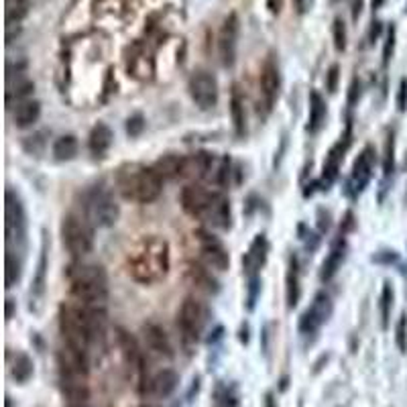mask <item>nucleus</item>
Wrapping results in <instances>:
<instances>
[{
  "label": "nucleus",
  "mask_w": 407,
  "mask_h": 407,
  "mask_svg": "<svg viewBox=\"0 0 407 407\" xmlns=\"http://www.w3.org/2000/svg\"><path fill=\"white\" fill-rule=\"evenodd\" d=\"M169 261V244L163 238L147 236L129 255V273L138 283L151 285L167 275Z\"/></svg>",
  "instance_id": "1"
},
{
  "label": "nucleus",
  "mask_w": 407,
  "mask_h": 407,
  "mask_svg": "<svg viewBox=\"0 0 407 407\" xmlns=\"http://www.w3.org/2000/svg\"><path fill=\"white\" fill-rule=\"evenodd\" d=\"M67 279H70V289L72 295L80 306L88 308H104L108 302V275L104 267L84 263V261H74L67 267Z\"/></svg>",
  "instance_id": "2"
},
{
  "label": "nucleus",
  "mask_w": 407,
  "mask_h": 407,
  "mask_svg": "<svg viewBox=\"0 0 407 407\" xmlns=\"http://www.w3.org/2000/svg\"><path fill=\"white\" fill-rule=\"evenodd\" d=\"M116 191L131 202L151 204L161 196L163 180L153 167L143 163H125L116 171Z\"/></svg>",
  "instance_id": "3"
},
{
  "label": "nucleus",
  "mask_w": 407,
  "mask_h": 407,
  "mask_svg": "<svg viewBox=\"0 0 407 407\" xmlns=\"http://www.w3.org/2000/svg\"><path fill=\"white\" fill-rule=\"evenodd\" d=\"M59 332L63 336V344L88 355V348L94 342V334L84 306L63 304L59 308Z\"/></svg>",
  "instance_id": "4"
},
{
  "label": "nucleus",
  "mask_w": 407,
  "mask_h": 407,
  "mask_svg": "<svg viewBox=\"0 0 407 407\" xmlns=\"http://www.w3.org/2000/svg\"><path fill=\"white\" fill-rule=\"evenodd\" d=\"M82 208L84 216L90 220L94 228L112 227L121 216V208L114 200V194L104 185H92L82 198Z\"/></svg>",
  "instance_id": "5"
},
{
  "label": "nucleus",
  "mask_w": 407,
  "mask_h": 407,
  "mask_svg": "<svg viewBox=\"0 0 407 407\" xmlns=\"http://www.w3.org/2000/svg\"><path fill=\"white\" fill-rule=\"evenodd\" d=\"M61 242L74 259L90 255L94 249V227L84 214H65L61 220Z\"/></svg>",
  "instance_id": "6"
},
{
  "label": "nucleus",
  "mask_w": 407,
  "mask_h": 407,
  "mask_svg": "<svg viewBox=\"0 0 407 407\" xmlns=\"http://www.w3.org/2000/svg\"><path fill=\"white\" fill-rule=\"evenodd\" d=\"M4 228H6V253H23L27 242V212L21 198L6 189L4 196Z\"/></svg>",
  "instance_id": "7"
},
{
  "label": "nucleus",
  "mask_w": 407,
  "mask_h": 407,
  "mask_svg": "<svg viewBox=\"0 0 407 407\" xmlns=\"http://www.w3.org/2000/svg\"><path fill=\"white\" fill-rule=\"evenodd\" d=\"M210 322V310L196 298H185L178 312V328L187 342H198Z\"/></svg>",
  "instance_id": "8"
},
{
  "label": "nucleus",
  "mask_w": 407,
  "mask_h": 407,
  "mask_svg": "<svg viewBox=\"0 0 407 407\" xmlns=\"http://www.w3.org/2000/svg\"><path fill=\"white\" fill-rule=\"evenodd\" d=\"M194 236H196L198 251H200V257L204 259L206 267L216 269V271H227L228 265H230V257H228V251L222 244V240L204 228L196 230Z\"/></svg>",
  "instance_id": "9"
},
{
  "label": "nucleus",
  "mask_w": 407,
  "mask_h": 407,
  "mask_svg": "<svg viewBox=\"0 0 407 407\" xmlns=\"http://www.w3.org/2000/svg\"><path fill=\"white\" fill-rule=\"evenodd\" d=\"M187 92L198 108L210 110L218 104V80L206 70H198L187 80Z\"/></svg>",
  "instance_id": "10"
},
{
  "label": "nucleus",
  "mask_w": 407,
  "mask_h": 407,
  "mask_svg": "<svg viewBox=\"0 0 407 407\" xmlns=\"http://www.w3.org/2000/svg\"><path fill=\"white\" fill-rule=\"evenodd\" d=\"M238 37H240V19L236 12H230L218 33V57L222 67H232L236 63Z\"/></svg>",
  "instance_id": "11"
},
{
  "label": "nucleus",
  "mask_w": 407,
  "mask_h": 407,
  "mask_svg": "<svg viewBox=\"0 0 407 407\" xmlns=\"http://www.w3.org/2000/svg\"><path fill=\"white\" fill-rule=\"evenodd\" d=\"M332 310H334V306H332L330 295L324 293V291L316 293L312 306L304 312V316L300 320V330L304 334H314V332H317L320 326L326 324L328 317L332 316Z\"/></svg>",
  "instance_id": "12"
},
{
  "label": "nucleus",
  "mask_w": 407,
  "mask_h": 407,
  "mask_svg": "<svg viewBox=\"0 0 407 407\" xmlns=\"http://www.w3.org/2000/svg\"><path fill=\"white\" fill-rule=\"evenodd\" d=\"M210 198H212V191L204 189L200 183H187L180 194L181 208L189 216L204 220L206 212H208V206H210Z\"/></svg>",
  "instance_id": "13"
},
{
  "label": "nucleus",
  "mask_w": 407,
  "mask_h": 407,
  "mask_svg": "<svg viewBox=\"0 0 407 407\" xmlns=\"http://www.w3.org/2000/svg\"><path fill=\"white\" fill-rule=\"evenodd\" d=\"M375 149L373 147H364L355 165H353V171H351V189L353 194H361L362 189L368 185V181L373 178V169H375Z\"/></svg>",
  "instance_id": "14"
},
{
  "label": "nucleus",
  "mask_w": 407,
  "mask_h": 407,
  "mask_svg": "<svg viewBox=\"0 0 407 407\" xmlns=\"http://www.w3.org/2000/svg\"><path fill=\"white\" fill-rule=\"evenodd\" d=\"M259 86H261V96H263L265 106L271 108L275 100L279 98V90H281V74H279V65L273 57H267L261 67Z\"/></svg>",
  "instance_id": "15"
},
{
  "label": "nucleus",
  "mask_w": 407,
  "mask_h": 407,
  "mask_svg": "<svg viewBox=\"0 0 407 407\" xmlns=\"http://www.w3.org/2000/svg\"><path fill=\"white\" fill-rule=\"evenodd\" d=\"M212 167H214V155L208 151H198V153L183 157V176L181 178L200 181L212 174Z\"/></svg>",
  "instance_id": "16"
},
{
  "label": "nucleus",
  "mask_w": 407,
  "mask_h": 407,
  "mask_svg": "<svg viewBox=\"0 0 407 407\" xmlns=\"http://www.w3.org/2000/svg\"><path fill=\"white\" fill-rule=\"evenodd\" d=\"M143 336H145V342L151 353H155L157 357H163V359H174V346L169 342V336L165 334V330L159 324H153V322L145 324Z\"/></svg>",
  "instance_id": "17"
},
{
  "label": "nucleus",
  "mask_w": 407,
  "mask_h": 407,
  "mask_svg": "<svg viewBox=\"0 0 407 407\" xmlns=\"http://www.w3.org/2000/svg\"><path fill=\"white\" fill-rule=\"evenodd\" d=\"M210 227L220 228V230H227L230 228V220H232V214H230V202L225 194L220 191H212V198H210V206H208V212H206V218H204Z\"/></svg>",
  "instance_id": "18"
},
{
  "label": "nucleus",
  "mask_w": 407,
  "mask_h": 407,
  "mask_svg": "<svg viewBox=\"0 0 407 407\" xmlns=\"http://www.w3.org/2000/svg\"><path fill=\"white\" fill-rule=\"evenodd\" d=\"M267 253H269V242H267L265 234H259L251 242V247H249V251H247V255L242 259L244 271H247L249 277H257V273L261 271V267L267 261Z\"/></svg>",
  "instance_id": "19"
},
{
  "label": "nucleus",
  "mask_w": 407,
  "mask_h": 407,
  "mask_svg": "<svg viewBox=\"0 0 407 407\" xmlns=\"http://www.w3.org/2000/svg\"><path fill=\"white\" fill-rule=\"evenodd\" d=\"M180 385V375L174 368H163L157 375L151 377V389L149 395H155L159 399H167L176 393Z\"/></svg>",
  "instance_id": "20"
},
{
  "label": "nucleus",
  "mask_w": 407,
  "mask_h": 407,
  "mask_svg": "<svg viewBox=\"0 0 407 407\" xmlns=\"http://www.w3.org/2000/svg\"><path fill=\"white\" fill-rule=\"evenodd\" d=\"M112 140H114V135H112L110 127L104 123H98L88 136V149L94 157H106V153L112 147Z\"/></svg>",
  "instance_id": "21"
},
{
  "label": "nucleus",
  "mask_w": 407,
  "mask_h": 407,
  "mask_svg": "<svg viewBox=\"0 0 407 407\" xmlns=\"http://www.w3.org/2000/svg\"><path fill=\"white\" fill-rule=\"evenodd\" d=\"M41 116V104L33 98L21 100L14 108V125L17 129H29L33 127Z\"/></svg>",
  "instance_id": "22"
},
{
  "label": "nucleus",
  "mask_w": 407,
  "mask_h": 407,
  "mask_svg": "<svg viewBox=\"0 0 407 407\" xmlns=\"http://www.w3.org/2000/svg\"><path fill=\"white\" fill-rule=\"evenodd\" d=\"M153 169L157 171V176L163 181H174L183 176V157L176 153H167L163 157H159L153 165Z\"/></svg>",
  "instance_id": "23"
},
{
  "label": "nucleus",
  "mask_w": 407,
  "mask_h": 407,
  "mask_svg": "<svg viewBox=\"0 0 407 407\" xmlns=\"http://www.w3.org/2000/svg\"><path fill=\"white\" fill-rule=\"evenodd\" d=\"M287 287H285V298H287V308H295L300 298H302V287H300V267H298V259L291 257L289 261V271L285 279Z\"/></svg>",
  "instance_id": "24"
},
{
  "label": "nucleus",
  "mask_w": 407,
  "mask_h": 407,
  "mask_svg": "<svg viewBox=\"0 0 407 407\" xmlns=\"http://www.w3.org/2000/svg\"><path fill=\"white\" fill-rule=\"evenodd\" d=\"M342 261H344V242H342V240H338V242L330 249V253H328L326 261L322 263L320 279H322V281H330V279L338 273L340 265H342Z\"/></svg>",
  "instance_id": "25"
},
{
  "label": "nucleus",
  "mask_w": 407,
  "mask_h": 407,
  "mask_svg": "<svg viewBox=\"0 0 407 407\" xmlns=\"http://www.w3.org/2000/svg\"><path fill=\"white\" fill-rule=\"evenodd\" d=\"M230 114H232V123L238 135L244 133L247 127V110H244V96L238 86H232V94H230Z\"/></svg>",
  "instance_id": "26"
},
{
  "label": "nucleus",
  "mask_w": 407,
  "mask_h": 407,
  "mask_svg": "<svg viewBox=\"0 0 407 407\" xmlns=\"http://www.w3.org/2000/svg\"><path fill=\"white\" fill-rule=\"evenodd\" d=\"M326 114H328V108H326V100L320 96V92L312 90L310 92V123H308V129L310 133H317L326 121Z\"/></svg>",
  "instance_id": "27"
},
{
  "label": "nucleus",
  "mask_w": 407,
  "mask_h": 407,
  "mask_svg": "<svg viewBox=\"0 0 407 407\" xmlns=\"http://www.w3.org/2000/svg\"><path fill=\"white\" fill-rule=\"evenodd\" d=\"M35 373V366H33V361L29 359V355L25 353H17L14 355V361L10 362V375L17 383H27Z\"/></svg>",
  "instance_id": "28"
},
{
  "label": "nucleus",
  "mask_w": 407,
  "mask_h": 407,
  "mask_svg": "<svg viewBox=\"0 0 407 407\" xmlns=\"http://www.w3.org/2000/svg\"><path fill=\"white\" fill-rule=\"evenodd\" d=\"M78 155V138L74 135H61L53 143V157L57 161H72Z\"/></svg>",
  "instance_id": "29"
},
{
  "label": "nucleus",
  "mask_w": 407,
  "mask_h": 407,
  "mask_svg": "<svg viewBox=\"0 0 407 407\" xmlns=\"http://www.w3.org/2000/svg\"><path fill=\"white\" fill-rule=\"evenodd\" d=\"M346 147H348V143L342 145V140H340V143H338L336 147H332V151L328 153V159H326V163H324V180L328 181V183L336 180V174H338V167H340V161H342V157H344Z\"/></svg>",
  "instance_id": "30"
},
{
  "label": "nucleus",
  "mask_w": 407,
  "mask_h": 407,
  "mask_svg": "<svg viewBox=\"0 0 407 407\" xmlns=\"http://www.w3.org/2000/svg\"><path fill=\"white\" fill-rule=\"evenodd\" d=\"M189 275L194 285H198V289L206 291V293H216L218 291V281L208 273L204 267H189Z\"/></svg>",
  "instance_id": "31"
},
{
  "label": "nucleus",
  "mask_w": 407,
  "mask_h": 407,
  "mask_svg": "<svg viewBox=\"0 0 407 407\" xmlns=\"http://www.w3.org/2000/svg\"><path fill=\"white\" fill-rule=\"evenodd\" d=\"M6 275H4V281H6V287H14L21 279V273H23V261L17 257V253H6Z\"/></svg>",
  "instance_id": "32"
},
{
  "label": "nucleus",
  "mask_w": 407,
  "mask_h": 407,
  "mask_svg": "<svg viewBox=\"0 0 407 407\" xmlns=\"http://www.w3.org/2000/svg\"><path fill=\"white\" fill-rule=\"evenodd\" d=\"M393 302H395V291L391 287V283L387 281L383 285L381 291V320H383V328L389 326V317H391V310H393Z\"/></svg>",
  "instance_id": "33"
},
{
  "label": "nucleus",
  "mask_w": 407,
  "mask_h": 407,
  "mask_svg": "<svg viewBox=\"0 0 407 407\" xmlns=\"http://www.w3.org/2000/svg\"><path fill=\"white\" fill-rule=\"evenodd\" d=\"M45 265H47V238H43V249H41V259H39V271L37 279L33 281V295L41 298L43 287H45Z\"/></svg>",
  "instance_id": "34"
},
{
  "label": "nucleus",
  "mask_w": 407,
  "mask_h": 407,
  "mask_svg": "<svg viewBox=\"0 0 407 407\" xmlns=\"http://www.w3.org/2000/svg\"><path fill=\"white\" fill-rule=\"evenodd\" d=\"M332 37H334V49L338 53H342L346 49V25L342 19H334L332 25Z\"/></svg>",
  "instance_id": "35"
},
{
  "label": "nucleus",
  "mask_w": 407,
  "mask_h": 407,
  "mask_svg": "<svg viewBox=\"0 0 407 407\" xmlns=\"http://www.w3.org/2000/svg\"><path fill=\"white\" fill-rule=\"evenodd\" d=\"M395 342H397V348L401 353H407V316L401 314L399 322H397V328H395Z\"/></svg>",
  "instance_id": "36"
},
{
  "label": "nucleus",
  "mask_w": 407,
  "mask_h": 407,
  "mask_svg": "<svg viewBox=\"0 0 407 407\" xmlns=\"http://www.w3.org/2000/svg\"><path fill=\"white\" fill-rule=\"evenodd\" d=\"M143 131H145V118H143V114H133L127 121V133L131 136H138Z\"/></svg>",
  "instance_id": "37"
},
{
  "label": "nucleus",
  "mask_w": 407,
  "mask_h": 407,
  "mask_svg": "<svg viewBox=\"0 0 407 407\" xmlns=\"http://www.w3.org/2000/svg\"><path fill=\"white\" fill-rule=\"evenodd\" d=\"M338 80H340V67L334 63L328 70V74H326V90L330 92V94H334V92L338 90Z\"/></svg>",
  "instance_id": "38"
},
{
  "label": "nucleus",
  "mask_w": 407,
  "mask_h": 407,
  "mask_svg": "<svg viewBox=\"0 0 407 407\" xmlns=\"http://www.w3.org/2000/svg\"><path fill=\"white\" fill-rule=\"evenodd\" d=\"M393 49H395V27L389 29L387 39H385V47H383V65H387V63L391 61Z\"/></svg>",
  "instance_id": "39"
},
{
  "label": "nucleus",
  "mask_w": 407,
  "mask_h": 407,
  "mask_svg": "<svg viewBox=\"0 0 407 407\" xmlns=\"http://www.w3.org/2000/svg\"><path fill=\"white\" fill-rule=\"evenodd\" d=\"M383 169H385V176H389V174L393 171V136H389V140H387V149H385V165H383Z\"/></svg>",
  "instance_id": "40"
},
{
  "label": "nucleus",
  "mask_w": 407,
  "mask_h": 407,
  "mask_svg": "<svg viewBox=\"0 0 407 407\" xmlns=\"http://www.w3.org/2000/svg\"><path fill=\"white\" fill-rule=\"evenodd\" d=\"M397 106H399V110H406V108H407V80H401V84H399V94H397Z\"/></svg>",
  "instance_id": "41"
},
{
  "label": "nucleus",
  "mask_w": 407,
  "mask_h": 407,
  "mask_svg": "<svg viewBox=\"0 0 407 407\" xmlns=\"http://www.w3.org/2000/svg\"><path fill=\"white\" fill-rule=\"evenodd\" d=\"M381 29H383V27H381V23H379V21H373V23H371V31H368V41H371V43H375V41L379 39Z\"/></svg>",
  "instance_id": "42"
},
{
  "label": "nucleus",
  "mask_w": 407,
  "mask_h": 407,
  "mask_svg": "<svg viewBox=\"0 0 407 407\" xmlns=\"http://www.w3.org/2000/svg\"><path fill=\"white\" fill-rule=\"evenodd\" d=\"M293 2H295V8H298V12H300V14L310 12V10H312V6H314V0H293Z\"/></svg>",
  "instance_id": "43"
},
{
  "label": "nucleus",
  "mask_w": 407,
  "mask_h": 407,
  "mask_svg": "<svg viewBox=\"0 0 407 407\" xmlns=\"http://www.w3.org/2000/svg\"><path fill=\"white\" fill-rule=\"evenodd\" d=\"M359 94H361V82L353 80V86H351V94H348V104H355V102H357V98H359Z\"/></svg>",
  "instance_id": "44"
},
{
  "label": "nucleus",
  "mask_w": 407,
  "mask_h": 407,
  "mask_svg": "<svg viewBox=\"0 0 407 407\" xmlns=\"http://www.w3.org/2000/svg\"><path fill=\"white\" fill-rule=\"evenodd\" d=\"M267 8L271 14H279L281 8H283V0H267Z\"/></svg>",
  "instance_id": "45"
},
{
  "label": "nucleus",
  "mask_w": 407,
  "mask_h": 407,
  "mask_svg": "<svg viewBox=\"0 0 407 407\" xmlns=\"http://www.w3.org/2000/svg\"><path fill=\"white\" fill-rule=\"evenodd\" d=\"M364 0H353V21H359Z\"/></svg>",
  "instance_id": "46"
},
{
  "label": "nucleus",
  "mask_w": 407,
  "mask_h": 407,
  "mask_svg": "<svg viewBox=\"0 0 407 407\" xmlns=\"http://www.w3.org/2000/svg\"><path fill=\"white\" fill-rule=\"evenodd\" d=\"M12 306H14V302L8 298V300H6V317H8V320L12 317Z\"/></svg>",
  "instance_id": "47"
},
{
  "label": "nucleus",
  "mask_w": 407,
  "mask_h": 407,
  "mask_svg": "<svg viewBox=\"0 0 407 407\" xmlns=\"http://www.w3.org/2000/svg\"><path fill=\"white\" fill-rule=\"evenodd\" d=\"M383 2H385V0H373V10H379Z\"/></svg>",
  "instance_id": "48"
},
{
  "label": "nucleus",
  "mask_w": 407,
  "mask_h": 407,
  "mask_svg": "<svg viewBox=\"0 0 407 407\" xmlns=\"http://www.w3.org/2000/svg\"><path fill=\"white\" fill-rule=\"evenodd\" d=\"M265 404H267V407H275V401H273V395H271V393L267 395V399H265Z\"/></svg>",
  "instance_id": "49"
},
{
  "label": "nucleus",
  "mask_w": 407,
  "mask_h": 407,
  "mask_svg": "<svg viewBox=\"0 0 407 407\" xmlns=\"http://www.w3.org/2000/svg\"><path fill=\"white\" fill-rule=\"evenodd\" d=\"M67 407H90L86 401H82V404H67Z\"/></svg>",
  "instance_id": "50"
}]
</instances>
